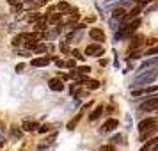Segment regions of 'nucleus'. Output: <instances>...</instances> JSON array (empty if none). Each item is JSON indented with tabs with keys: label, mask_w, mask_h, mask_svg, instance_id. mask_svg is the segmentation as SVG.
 <instances>
[{
	"label": "nucleus",
	"mask_w": 158,
	"mask_h": 151,
	"mask_svg": "<svg viewBox=\"0 0 158 151\" xmlns=\"http://www.w3.org/2000/svg\"><path fill=\"white\" fill-rule=\"evenodd\" d=\"M156 71H149V73H144V75H140V77H137L135 78V84L133 86H146V84H151L153 80L156 78Z\"/></svg>",
	"instance_id": "f257e3e1"
},
{
	"label": "nucleus",
	"mask_w": 158,
	"mask_h": 151,
	"mask_svg": "<svg viewBox=\"0 0 158 151\" xmlns=\"http://www.w3.org/2000/svg\"><path fill=\"white\" fill-rule=\"evenodd\" d=\"M156 124H158L156 117H146V119H142V121L139 123V132H148V130H153V128H156Z\"/></svg>",
	"instance_id": "f03ea898"
},
{
	"label": "nucleus",
	"mask_w": 158,
	"mask_h": 151,
	"mask_svg": "<svg viewBox=\"0 0 158 151\" xmlns=\"http://www.w3.org/2000/svg\"><path fill=\"white\" fill-rule=\"evenodd\" d=\"M139 108H140L142 112H149V110H155V108H158V96L148 98V100L144 101V103H142Z\"/></svg>",
	"instance_id": "7ed1b4c3"
},
{
	"label": "nucleus",
	"mask_w": 158,
	"mask_h": 151,
	"mask_svg": "<svg viewBox=\"0 0 158 151\" xmlns=\"http://www.w3.org/2000/svg\"><path fill=\"white\" fill-rule=\"evenodd\" d=\"M101 53H103V46L100 43H93L85 48V55H89V57H100Z\"/></svg>",
	"instance_id": "20e7f679"
},
{
	"label": "nucleus",
	"mask_w": 158,
	"mask_h": 151,
	"mask_svg": "<svg viewBox=\"0 0 158 151\" xmlns=\"http://www.w3.org/2000/svg\"><path fill=\"white\" fill-rule=\"evenodd\" d=\"M89 37L93 41H96V43H101V41H105V32L101 29H98V27H94V29L89 30Z\"/></svg>",
	"instance_id": "39448f33"
},
{
	"label": "nucleus",
	"mask_w": 158,
	"mask_h": 151,
	"mask_svg": "<svg viewBox=\"0 0 158 151\" xmlns=\"http://www.w3.org/2000/svg\"><path fill=\"white\" fill-rule=\"evenodd\" d=\"M50 61H52L50 57H46V55H44V57L32 59V61H30V64L34 66V68H43V66H48V64H50Z\"/></svg>",
	"instance_id": "423d86ee"
},
{
	"label": "nucleus",
	"mask_w": 158,
	"mask_h": 151,
	"mask_svg": "<svg viewBox=\"0 0 158 151\" xmlns=\"http://www.w3.org/2000/svg\"><path fill=\"white\" fill-rule=\"evenodd\" d=\"M115 126H119V121H117V119H114V117H110V119H107V121H105V124H103L101 132H103V133H107V132H112Z\"/></svg>",
	"instance_id": "0eeeda50"
},
{
	"label": "nucleus",
	"mask_w": 158,
	"mask_h": 151,
	"mask_svg": "<svg viewBox=\"0 0 158 151\" xmlns=\"http://www.w3.org/2000/svg\"><path fill=\"white\" fill-rule=\"evenodd\" d=\"M48 87H50L52 91H62L64 89V84H62V80L60 78H52L50 82H48Z\"/></svg>",
	"instance_id": "6e6552de"
},
{
	"label": "nucleus",
	"mask_w": 158,
	"mask_h": 151,
	"mask_svg": "<svg viewBox=\"0 0 158 151\" xmlns=\"http://www.w3.org/2000/svg\"><path fill=\"white\" fill-rule=\"evenodd\" d=\"M158 86L155 87H148V89H137V91H131V96H142V94H151V93H156Z\"/></svg>",
	"instance_id": "1a4fd4ad"
},
{
	"label": "nucleus",
	"mask_w": 158,
	"mask_h": 151,
	"mask_svg": "<svg viewBox=\"0 0 158 151\" xmlns=\"http://www.w3.org/2000/svg\"><path fill=\"white\" fill-rule=\"evenodd\" d=\"M91 73V68L89 66H80V68H75L71 71V77L75 78V77H78V75H89Z\"/></svg>",
	"instance_id": "9d476101"
},
{
	"label": "nucleus",
	"mask_w": 158,
	"mask_h": 151,
	"mask_svg": "<svg viewBox=\"0 0 158 151\" xmlns=\"http://www.w3.org/2000/svg\"><path fill=\"white\" fill-rule=\"evenodd\" d=\"M59 11L64 13V15H75V13H77V9H71V6H69L68 2H60V4H59Z\"/></svg>",
	"instance_id": "9b49d317"
},
{
	"label": "nucleus",
	"mask_w": 158,
	"mask_h": 151,
	"mask_svg": "<svg viewBox=\"0 0 158 151\" xmlns=\"http://www.w3.org/2000/svg\"><path fill=\"white\" fill-rule=\"evenodd\" d=\"M37 126H39V124H37L36 121H23L22 123V128L25 130V132H36Z\"/></svg>",
	"instance_id": "f8f14e48"
},
{
	"label": "nucleus",
	"mask_w": 158,
	"mask_h": 151,
	"mask_svg": "<svg viewBox=\"0 0 158 151\" xmlns=\"http://www.w3.org/2000/svg\"><path fill=\"white\" fill-rule=\"evenodd\" d=\"M101 114H103V107L100 105V107H96V108L93 110V114L89 115V121H96V119H98Z\"/></svg>",
	"instance_id": "ddd939ff"
},
{
	"label": "nucleus",
	"mask_w": 158,
	"mask_h": 151,
	"mask_svg": "<svg viewBox=\"0 0 158 151\" xmlns=\"http://www.w3.org/2000/svg\"><path fill=\"white\" fill-rule=\"evenodd\" d=\"M156 142H158V137L151 139V141H148V142H146V146H144V148H142L140 151H151V149H153V146H155Z\"/></svg>",
	"instance_id": "4468645a"
},
{
	"label": "nucleus",
	"mask_w": 158,
	"mask_h": 151,
	"mask_svg": "<svg viewBox=\"0 0 158 151\" xmlns=\"http://www.w3.org/2000/svg\"><path fill=\"white\" fill-rule=\"evenodd\" d=\"M85 86L89 87V89H93V91H96V89H100V82H98V80H89V78H87Z\"/></svg>",
	"instance_id": "2eb2a0df"
},
{
	"label": "nucleus",
	"mask_w": 158,
	"mask_h": 151,
	"mask_svg": "<svg viewBox=\"0 0 158 151\" xmlns=\"http://www.w3.org/2000/svg\"><path fill=\"white\" fill-rule=\"evenodd\" d=\"M142 39H144L142 36H137L135 39H131V46H130V50H133V48H137V46H139V44L142 43Z\"/></svg>",
	"instance_id": "dca6fc26"
},
{
	"label": "nucleus",
	"mask_w": 158,
	"mask_h": 151,
	"mask_svg": "<svg viewBox=\"0 0 158 151\" xmlns=\"http://www.w3.org/2000/svg\"><path fill=\"white\" fill-rule=\"evenodd\" d=\"M146 57H153V55H158V44L156 46H153V48H149V50H146V53H144Z\"/></svg>",
	"instance_id": "f3484780"
},
{
	"label": "nucleus",
	"mask_w": 158,
	"mask_h": 151,
	"mask_svg": "<svg viewBox=\"0 0 158 151\" xmlns=\"http://www.w3.org/2000/svg\"><path fill=\"white\" fill-rule=\"evenodd\" d=\"M156 62H158V57L156 59H149V61H146V62L142 64V68H140V69H146V68H149V66H155Z\"/></svg>",
	"instance_id": "a211bd4d"
},
{
	"label": "nucleus",
	"mask_w": 158,
	"mask_h": 151,
	"mask_svg": "<svg viewBox=\"0 0 158 151\" xmlns=\"http://www.w3.org/2000/svg\"><path fill=\"white\" fill-rule=\"evenodd\" d=\"M124 15H126V11H124V9H115V11H114V18H117V20H121Z\"/></svg>",
	"instance_id": "6ab92c4d"
},
{
	"label": "nucleus",
	"mask_w": 158,
	"mask_h": 151,
	"mask_svg": "<svg viewBox=\"0 0 158 151\" xmlns=\"http://www.w3.org/2000/svg\"><path fill=\"white\" fill-rule=\"evenodd\" d=\"M11 132H13V135L18 137V139L22 137V130H20V128H16V126H13V128H11Z\"/></svg>",
	"instance_id": "aec40b11"
},
{
	"label": "nucleus",
	"mask_w": 158,
	"mask_h": 151,
	"mask_svg": "<svg viewBox=\"0 0 158 151\" xmlns=\"http://www.w3.org/2000/svg\"><path fill=\"white\" fill-rule=\"evenodd\" d=\"M71 55H73L75 59H78V61H84V55H80V52H77V50H73Z\"/></svg>",
	"instance_id": "412c9836"
},
{
	"label": "nucleus",
	"mask_w": 158,
	"mask_h": 151,
	"mask_svg": "<svg viewBox=\"0 0 158 151\" xmlns=\"http://www.w3.org/2000/svg\"><path fill=\"white\" fill-rule=\"evenodd\" d=\"M135 2H137V6H139V7H142V6H148L151 0H135Z\"/></svg>",
	"instance_id": "4be33fe9"
},
{
	"label": "nucleus",
	"mask_w": 158,
	"mask_h": 151,
	"mask_svg": "<svg viewBox=\"0 0 158 151\" xmlns=\"http://www.w3.org/2000/svg\"><path fill=\"white\" fill-rule=\"evenodd\" d=\"M66 68H75L77 66V62H75V59H71V61H68V62H64Z\"/></svg>",
	"instance_id": "5701e85b"
},
{
	"label": "nucleus",
	"mask_w": 158,
	"mask_h": 151,
	"mask_svg": "<svg viewBox=\"0 0 158 151\" xmlns=\"http://www.w3.org/2000/svg\"><path fill=\"white\" fill-rule=\"evenodd\" d=\"M100 151H115V149H114V146H108L107 144V146H101Z\"/></svg>",
	"instance_id": "b1692460"
},
{
	"label": "nucleus",
	"mask_w": 158,
	"mask_h": 151,
	"mask_svg": "<svg viewBox=\"0 0 158 151\" xmlns=\"http://www.w3.org/2000/svg\"><path fill=\"white\" fill-rule=\"evenodd\" d=\"M44 25H46V22H44V18H43V20H41V22H39V23L36 25V27H37L39 30H44Z\"/></svg>",
	"instance_id": "393cba45"
},
{
	"label": "nucleus",
	"mask_w": 158,
	"mask_h": 151,
	"mask_svg": "<svg viewBox=\"0 0 158 151\" xmlns=\"http://www.w3.org/2000/svg\"><path fill=\"white\" fill-rule=\"evenodd\" d=\"M78 117H80V115H78ZM78 117H77V119H73V121L69 123V124H68V128H69V130H73V128H75V124L78 123Z\"/></svg>",
	"instance_id": "a878e982"
},
{
	"label": "nucleus",
	"mask_w": 158,
	"mask_h": 151,
	"mask_svg": "<svg viewBox=\"0 0 158 151\" xmlns=\"http://www.w3.org/2000/svg\"><path fill=\"white\" fill-rule=\"evenodd\" d=\"M59 18H60V15H52L50 16V22L55 23V22H59Z\"/></svg>",
	"instance_id": "bb28decb"
},
{
	"label": "nucleus",
	"mask_w": 158,
	"mask_h": 151,
	"mask_svg": "<svg viewBox=\"0 0 158 151\" xmlns=\"http://www.w3.org/2000/svg\"><path fill=\"white\" fill-rule=\"evenodd\" d=\"M112 141H114V142H121V135H115V137H112Z\"/></svg>",
	"instance_id": "cd10ccee"
},
{
	"label": "nucleus",
	"mask_w": 158,
	"mask_h": 151,
	"mask_svg": "<svg viewBox=\"0 0 158 151\" xmlns=\"http://www.w3.org/2000/svg\"><path fill=\"white\" fill-rule=\"evenodd\" d=\"M16 71L22 73V71H23V64H18V66H16Z\"/></svg>",
	"instance_id": "c85d7f7f"
},
{
	"label": "nucleus",
	"mask_w": 158,
	"mask_h": 151,
	"mask_svg": "<svg viewBox=\"0 0 158 151\" xmlns=\"http://www.w3.org/2000/svg\"><path fill=\"white\" fill-rule=\"evenodd\" d=\"M16 2H20V0H9V4H16Z\"/></svg>",
	"instance_id": "c756f323"
},
{
	"label": "nucleus",
	"mask_w": 158,
	"mask_h": 151,
	"mask_svg": "<svg viewBox=\"0 0 158 151\" xmlns=\"http://www.w3.org/2000/svg\"><path fill=\"white\" fill-rule=\"evenodd\" d=\"M46 2H50V0H41V2H39V4H46Z\"/></svg>",
	"instance_id": "7c9ffc66"
}]
</instances>
